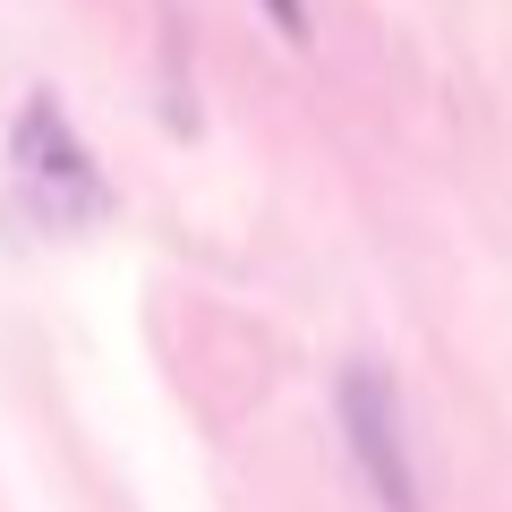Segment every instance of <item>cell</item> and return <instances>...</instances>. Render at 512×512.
I'll return each mask as SVG.
<instances>
[{"instance_id":"3","label":"cell","mask_w":512,"mask_h":512,"mask_svg":"<svg viewBox=\"0 0 512 512\" xmlns=\"http://www.w3.org/2000/svg\"><path fill=\"white\" fill-rule=\"evenodd\" d=\"M256 9H265V26L282 43H308V0H256Z\"/></svg>"},{"instance_id":"2","label":"cell","mask_w":512,"mask_h":512,"mask_svg":"<svg viewBox=\"0 0 512 512\" xmlns=\"http://www.w3.org/2000/svg\"><path fill=\"white\" fill-rule=\"evenodd\" d=\"M333 427H342V453L359 470L367 504L376 512H427V478H419V444H410V402L402 384L384 376L376 359H350L333 376Z\"/></svg>"},{"instance_id":"1","label":"cell","mask_w":512,"mask_h":512,"mask_svg":"<svg viewBox=\"0 0 512 512\" xmlns=\"http://www.w3.org/2000/svg\"><path fill=\"white\" fill-rule=\"evenodd\" d=\"M0 163H9V197L26 205L35 231H94V222H111V205H120L111 171L94 163L86 128L69 120V103H60L52 86H26L18 94Z\"/></svg>"}]
</instances>
